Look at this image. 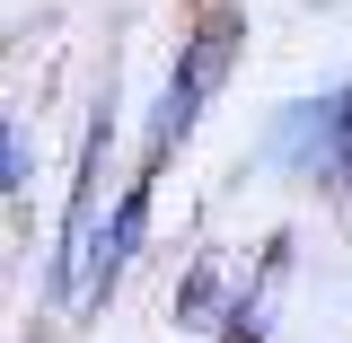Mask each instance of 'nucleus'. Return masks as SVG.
Masks as SVG:
<instances>
[{
  "label": "nucleus",
  "instance_id": "nucleus-4",
  "mask_svg": "<svg viewBox=\"0 0 352 343\" xmlns=\"http://www.w3.org/2000/svg\"><path fill=\"white\" fill-rule=\"evenodd\" d=\"M141 220H150V185H132L124 203H115V220H106V238H97V256H88V291H80L88 308H106V300H115V282H124L132 247H141Z\"/></svg>",
  "mask_w": 352,
  "mask_h": 343
},
{
  "label": "nucleus",
  "instance_id": "nucleus-2",
  "mask_svg": "<svg viewBox=\"0 0 352 343\" xmlns=\"http://www.w3.org/2000/svg\"><path fill=\"white\" fill-rule=\"evenodd\" d=\"M97 185H106V115L80 141V176H71V212L53 238V300H80L88 291V256H97Z\"/></svg>",
  "mask_w": 352,
  "mask_h": 343
},
{
  "label": "nucleus",
  "instance_id": "nucleus-5",
  "mask_svg": "<svg viewBox=\"0 0 352 343\" xmlns=\"http://www.w3.org/2000/svg\"><path fill=\"white\" fill-rule=\"evenodd\" d=\"M273 273H282V247H273ZM264 291H273V282H264ZM264 291H256V300H238V317H229V343H256V335H264Z\"/></svg>",
  "mask_w": 352,
  "mask_h": 343
},
{
  "label": "nucleus",
  "instance_id": "nucleus-3",
  "mask_svg": "<svg viewBox=\"0 0 352 343\" xmlns=\"http://www.w3.org/2000/svg\"><path fill=\"white\" fill-rule=\"evenodd\" d=\"M220 62H229V18H212L203 36L185 44V62L168 71V88H159V124H150V159H168L176 141L194 132V115H203V97H212Z\"/></svg>",
  "mask_w": 352,
  "mask_h": 343
},
{
  "label": "nucleus",
  "instance_id": "nucleus-1",
  "mask_svg": "<svg viewBox=\"0 0 352 343\" xmlns=\"http://www.w3.org/2000/svg\"><path fill=\"white\" fill-rule=\"evenodd\" d=\"M273 159L282 168L317 176V185H344L352 176V80L335 97H300V106H282V124H273Z\"/></svg>",
  "mask_w": 352,
  "mask_h": 343
}]
</instances>
